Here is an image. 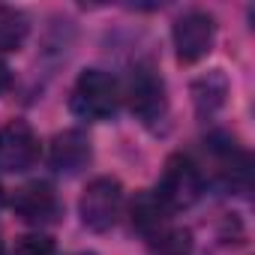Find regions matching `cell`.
Masks as SVG:
<instances>
[{
    "label": "cell",
    "instance_id": "1",
    "mask_svg": "<svg viewBox=\"0 0 255 255\" xmlns=\"http://www.w3.org/2000/svg\"><path fill=\"white\" fill-rule=\"evenodd\" d=\"M132 225L141 231L153 255H189L192 252V234L171 222V210L153 192H144L135 198Z\"/></svg>",
    "mask_w": 255,
    "mask_h": 255
},
{
    "label": "cell",
    "instance_id": "2",
    "mask_svg": "<svg viewBox=\"0 0 255 255\" xmlns=\"http://www.w3.org/2000/svg\"><path fill=\"white\" fill-rule=\"evenodd\" d=\"M120 105V87L117 78L105 69H84L75 78L72 96H69V108L75 117L87 120V123H99L114 117Z\"/></svg>",
    "mask_w": 255,
    "mask_h": 255
},
{
    "label": "cell",
    "instance_id": "3",
    "mask_svg": "<svg viewBox=\"0 0 255 255\" xmlns=\"http://www.w3.org/2000/svg\"><path fill=\"white\" fill-rule=\"evenodd\" d=\"M120 210H123V189L114 177L90 180L78 201V216H81L84 228H90L96 234L111 231L120 219Z\"/></svg>",
    "mask_w": 255,
    "mask_h": 255
},
{
    "label": "cell",
    "instance_id": "4",
    "mask_svg": "<svg viewBox=\"0 0 255 255\" xmlns=\"http://www.w3.org/2000/svg\"><path fill=\"white\" fill-rule=\"evenodd\" d=\"M171 39H174V51L180 63H198L201 57L210 54L216 42V21L204 9H189L174 21Z\"/></svg>",
    "mask_w": 255,
    "mask_h": 255
},
{
    "label": "cell",
    "instance_id": "5",
    "mask_svg": "<svg viewBox=\"0 0 255 255\" xmlns=\"http://www.w3.org/2000/svg\"><path fill=\"white\" fill-rule=\"evenodd\" d=\"M171 213L174 210H186L201 198V171L192 165V159L186 156H171L165 162L162 180L153 192Z\"/></svg>",
    "mask_w": 255,
    "mask_h": 255
},
{
    "label": "cell",
    "instance_id": "6",
    "mask_svg": "<svg viewBox=\"0 0 255 255\" xmlns=\"http://www.w3.org/2000/svg\"><path fill=\"white\" fill-rule=\"evenodd\" d=\"M39 159V138L24 120L0 126V174H24Z\"/></svg>",
    "mask_w": 255,
    "mask_h": 255
},
{
    "label": "cell",
    "instance_id": "7",
    "mask_svg": "<svg viewBox=\"0 0 255 255\" xmlns=\"http://www.w3.org/2000/svg\"><path fill=\"white\" fill-rule=\"evenodd\" d=\"M129 108L132 114L144 123V126H156L165 120L168 111V99H165V84L159 78V72L153 66H138L129 75Z\"/></svg>",
    "mask_w": 255,
    "mask_h": 255
},
{
    "label": "cell",
    "instance_id": "8",
    "mask_svg": "<svg viewBox=\"0 0 255 255\" xmlns=\"http://www.w3.org/2000/svg\"><path fill=\"white\" fill-rule=\"evenodd\" d=\"M12 210L18 219H24L27 225H51L60 219L63 207H60V198L57 192L48 186V183H24L12 192Z\"/></svg>",
    "mask_w": 255,
    "mask_h": 255
},
{
    "label": "cell",
    "instance_id": "9",
    "mask_svg": "<svg viewBox=\"0 0 255 255\" xmlns=\"http://www.w3.org/2000/svg\"><path fill=\"white\" fill-rule=\"evenodd\" d=\"M90 159H93V147H90V138L81 129H66V132L54 135L48 162L57 174L75 177L78 171H84L90 165Z\"/></svg>",
    "mask_w": 255,
    "mask_h": 255
},
{
    "label": "cell",
    "instance_id": "10",
    "mask_svg": "<svg viewBox=\"0 0 255 255\" xmlns=\"http://www.w3.org/2000/svg\"><path fill=\"white\" fill-rule=\"evenodd\" d=\"M225 99H228V78L222 69H213L198 81H192V102L198 117H213L225 105Z\"/></svg>",
    "mask_w": 255,
    "mask_h": 255
},
{
    "label": "cell",
    "instance_id": "11",
    "mask_svg": "<svg viewBox=\"0 0 255 255\" xmlns=\"http://www.w3.org/2000/svg\"><path fill=\"white\" fill-rule=\"evenodd\" d=\"M30 36V18L21 9L0 6V51H18Z\"/></svg>",
    "mask_w": 255,
    "mask_h": 255
},
{
    "label": "cell",
    "instance_id": "12",
    "mask_svg": "<svg viewBox=\"0 0 255 255\" xmlns=\"http://www.w3.org/2000/svg\"><path fill=\"white\" fill-rule=\"evenodd\" d=\"M18 255H57V246L48 234H24L15 243Z\"/></svg>",
    "mask_w": 255,
    "mask_h": 255
},
{
    "label": "cell",
    "instance_id": "13",
    "mask_svg": "<svg viewBox=\"0 0 255 255\" xmlns=\"http://www.w3.org/2000/svg\"><path fill=\"white\" fill-rule=\"evenodd\" d=\"M9 87V69L3 66V63H0V93H3Z\"/></svg>",
    "mask_w": 255,
    "mask_h": 255
},
{
    "label": "cell",
    "instance_id": "14",
    "mask_svg": "<svg viewBox=\"0 0 255 255\" xmlns=\"http://www.w3.org/2000/svg\"><path fill=\"white\" fill-rule=\"evenodd\" d=\"M78 255H93V252H78Z\"/></svg>",
    "mask_w": 255,
    "mask_h": 255
},
{
    "label": "cell",
    "instance_id": "15",
    "mask_svg": "<svg viewBox=\"0 0 255 255\" xmlns=\"http://www.w3.org/2000/svg\"><path fill=\"white\" fill-rule=\"evenodd\" d=\"M0 198H3V195H0Z\"/></svg>",
    "mask_w": 255,
    "mask_h": 255
}]
</instances>
